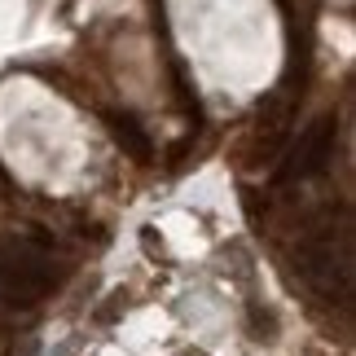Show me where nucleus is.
Listing matches in <instances>:
<instances>
[{"label": "nucleus", "instance_id": "nucleus-1", "mask_svg": "<svg viewBox=\"0 0 356 356\" xmlns=\"http://www.w3.org/2000/svg\"><path fill=\"white\" fill-rule=\"evenodd\" d=\"M295 264H299V277H304L321 299H339L348 304L352 295V234L348 225H317L312 234L295 246Z\"/></svg>", "mask_w": 356, "mask_h": 356}, {"label": "nucleus", "instance_id": "nucleus-2", "mask_svg": "<svg viewBox=\"0 0 356 356\" xmlns=\"http://www.w3.org/2000/svg\"><path fill=\"white\" fill-rule=\"evenodd\" d=\"M53 286V251L31 238H0V299L13 308L35 304Z\"/></svg>", "mask_w": 356, "mask_h": 356}, {"label": "nucleus", "instance_id": "nucleus-3", "mask_svg": "<svg viewBox=\"0 0 356 356\" xmlns=\"http://www.w3.org/2000/svg\"><path fill=\"white\" fill-rule=\"evenodd\" d=\"M334 132H339L334 115H321L304 136H299V145L291 149V159L282 163L277 181H308V176L325 172V163H330V154H334Z\"/></svg>", "mask_w": 356, "mask_h": 356}, {"label": "nucleus", "instance_id": "nucleus-4", "mask_svg": "<svg viewBox=\"0 0 356 356\" xmlns=\"http://www.w3.org/2000/svg\"><path fill=\"white\" fill-rule=\"evenodd\" d=\"M106 128H111V136L128 149L132 159H141V163H149L154 159V141H149V132L136 123V115H128V111H111L106 115Z\"/></svg>", "mask_w": 356, "mask_h": 356}, {"label": "nucleus", "instance_id": "nucleus-5", "mask_svg": "<svg viewBox=\"0 0 356 356\" xmlns=\"http://www.w3.org/2000/svg\"><path fill=\"white\" fill-rule=\"evenodd\" d=\"M189 356H202V352H189Z\"/></svg>", "mask_w": 356, "mask_h": 356}]
</instances>
